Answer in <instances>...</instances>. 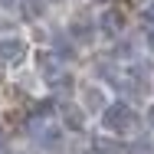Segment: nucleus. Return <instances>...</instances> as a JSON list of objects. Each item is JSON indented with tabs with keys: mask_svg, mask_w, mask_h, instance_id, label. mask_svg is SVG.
Listing matches in <instances>:
<instances>
[{
	"mask_svg": "<svg viewBox=\"0 0 154 154\" xmlns=\"http://www.w3.org/2000/svg\"><path fill=\"white\" fill-rule=\"evenodd\" d=\"M144 122H148V125H151V128H154V105H151V108H148V115H144Z\"/></svg>",
	"mask_w": 154,
	"mask_h": 154,
	"instance_id": "f8f14e48",
	"label": "nucleus"
},
{
	"mask_svg": "<svg viewBox=\"0 0 154 154\" xmlns=\"http://www.w3.org/2000/svg\"><path fill=\"white\" fill-rule=\"evenodd\" d=\"M102 128L108 131V134H134L138 128H141V115L128 105V102H112V105H105L102 108Z\"/></svg>",
	"mask_w": 154,
	"mask_h": 154,
	"instance_id": "f257e3e1",
	"label": "nucleus"
},
{
	"mask_svg": "<svg viewBox=\"0 0 154 154\" xmlns=\"http://www.w3.org/2000/svg\"><path fill=\"white\" fill-rule=\"evenodd\" d=\"M144 39H148V49H154V26H148V33H144Z\"/></svg>",
	"mask_w": 154,
	"mask_h": 154,
	"instance_id": "9b49d317",
	"label": "nucleus"
},
{
	"mask_svg": "<svg viewBox=\"0 0 154 154\" xmlns=\"http://www.w3.org/2000/svg\"><path fill=\"white\" fill-rule=\"evenodd\" d=\"M82 98H85V102H82V112H102V108H105V102H108L105 92H102L95 82L82 85Z\"/></svg>",
	"mask_w": 154,
	"mask_h": 154,
	"instance_id": "20e7f679",
	"label": "nucleus"
},
{
	"mask_svg": "<svg viewBox=\"0 0 154 154\" xmlns=\"http://www.w3.org/2000/svg\"><path fill=\"white\" fill-rule=\"evenodd\" d=\"M95 30H102L105 36H122V30H125V13H122V10H115V7L102 10V17H98V26H95Z\"/></svg>",
	"mask_w": 154,
	"mask_h": 154,
	"instance_id": "7ed1b4c3",
	"label": "nucleus"
},
{
	"mask_svg": "<svg viewBox=\"0 0 154 154\" xmlns=\"http://www.w3.org/2000/svg\"><path fill=\"white\" fill-rule=\"evenodd\" d=\"M26 43L20 39V36H0V62L3 66H20V62L26 59Z\"/></svg>",
	"mask_w": 154,
	"mask_h": 154,
	"instance_id": "f03ea898",
	"label": "nucleus"
},
{
	"mask_svg": "<svg viewBox=\"0 0 154 154\" xmlns=\"http://www.w3.org/2000/svg\"><path fill=\"white\" fill-rule=\"evenodd\" d=\"M125 154H151V144H144V141H138V144H131Z\"/></svg>",
	"mask_w": 154,
	"mask_h": 154,
	"instance_id": "1a4fd4ad",
	"label": "nucleus"
},
{
	"mask_svg": "<svg viewBox=\"0 0 154 154\" xmlns=\"http://www.w3.org/2000/svg\"><path fill=\"white\" fill-rule=\"evenodd\" d=\"M69 33H72L79 43H89V39L95 36V23H85V20H72V23H69Z\"/></svg>",
	"mask_w": 154,
	"mask_h": 154,
	"instance_id": "423d86ee",
	"label": "nucleus"
},
{
	"mask_svg": "<svg viewBox=\"0 0 154 154\" xmlns=\"http://www.w3.org/2000/svg\"><path fill=\"white\" fill-rule=\"evenodd\" d=\"M23 10H26V17H39V13H43V3H39V0H23Z\"/></svg>",
	"mask_w": 154,
	"mask_h": 154,
	"instance_id": "6e6552de",
	"label": "nucleus"
},
{
	"mask_svg": "<svg viewBox=\"0 0 154 154\" xmlns=\"http://www.w3.org/2000/svg\"><path fill=\"white\" fill-rule=\"evenodd\" d=\"M62 122H66V128H72V131H82L85 112H82L79 105H62Z\"/></svg>",
	"mask_w": 154,
	"mask_h": 154,
	"instance_id": "39448f33",
	"label": "nucleus"
},
{
	"mask_svg": "<svg viewBox=\"0 0 154 154\" xmlns=\"http://www.w3.org/2000/svg\"><path fill=\"white\" fill-rule=\"evenodd\" d=\"M17 3H20V0H0V7H7V10H10V7H17Z\"/></svg>",
	"mask_w": 154,
	"mask_h": 154,
	"instance_id": "ddd939ff",
	"label": "nucleus"
},
{
	"mask_svg": "<svg viewBox=\"0 0 154 154\" xmlns=\"http://www.w3.org/2000/svg\"><path fill=\"white\" fill-rule=\"evenodd\" d=\"M0 134H3V131H0Z\"/></svg>",
	"mask_w": 154,
	"mask_h": 154,
	"instance_id": "4468645a",
	"label": "nucleus"
},
{
	"mask_svg": "<svg viewBox=\"0 0 154 154\" xmlns=\"http://www.w3.org/2000/svg\"><path fill=\"white\" fill-rule=\"evenodd\" d=\"M92 151L95 154H125V148L118 144V141H105V138H98L92 144Z\"/></svg>",
	"mask_w": 154,
	"mask_h": 154,
	"instance_id": "0eeeda50",
	"label": "nucleus"
},
{
	"mask_svg": "<svg viewBox=\"0 0 154 154\" xmlns=\"http://www.w3.org/2000/svg\"><path fill=\"white\" fill-rule=\"evenodd\" d=\"M144 20H148V26H154V0L144 7Z\"/></svg>",
	"mask_w": 154,
	"mask_h": 154,
	"instance_id": "9d476101",
	"label": "nucleus"
}]
</instances>
